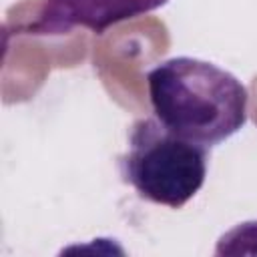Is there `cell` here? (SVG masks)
Returning <instances> with one entry per match:
<instances>
[{"instance_id": "6da1fadb", "label": "cell", "mask_w": 257, "mask_h": 257, "mask_svg": "<svg viewBox=\"0 0 257 257\" xmlns=\"http://www.w3.org/2000/svg\"><path fill=\"white\" fill-rule=\"evenodd\" d=\"M155 118L171 133L207 149L227 141L247 122V88L213 62L175 56L147 72Z\"/></svg>"}, {"instance_id": "7a4b0ae2", "label": "cell", "mask_w": 257, "mask_h": 257, "mask_svg": "<svg viewBox=\"0 0 257 257\" xmlns=\"http://www.w3.org/2000/svg\"><path fill=\"white\" fill-rule=\"evenodd\" d=\"M207 161V147L171 133L155 116H147L128 128V149L118 157V171L141 199L179 209L203 187Z\"/></svg>"}, {"instance_id": "3957f363", "label": "cell", "mask_w": 257, "mask_h": 257, "mask_svg": "<svg viewBox=\"0 0 257 257\" xmlns=\"http://www.w3.org/2000/svg\"><path fill=\"white\" fill-rule=\"evenodd\" d=\"M167 2L169 0H44L34 32L64 34L80 26L102 34L106 28L153 12Z\"/></svg>"}]
</instances>
